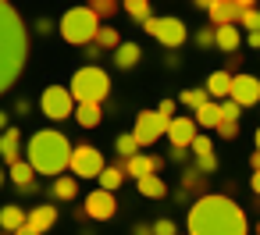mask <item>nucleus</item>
I'll return each instance as SVG.
<instances>
[{
	"label": "nucleus",
	"instance_id": "obj_1",
	"mask_svg": "<svg viewBox=\"0 0 260 235\" xmlns=\"http://www.w3.org/2000/svg\"><path fill=\"white\" fill-rule=\"evenodd\" d=\"M29 54H32V40L25 18L18 15L15 4L0 0V96L15 89V82L25 75Z\"/></svg>",
	"mask_w": 260,
	"mask_h": 235
},
{
	"label": "nucleus",
	"instance_id": "obj_2",
	"mask_svg": "<svg viewBox=\"0 0 260 235\" xmlns=\"http://www.w3.org/2000/svg\"><path fill=\"white\" fill-rule=\"evenodd\" d=\"M189 235H249L246 210L224 196V192H207L189 207Z\"/></svg>",
	"mask_w": 260,
	"mask_h": 235
},
{
	"label": "nucleus",
	"instance_id": "obj_3",
	"mask_svg": "<svg viewBox=\"0 0 260 235\" xmlns=\"http://www.w3.org/2000/svg\"><path fill=\"white\" fill-rule=\"evenodd\" d=\"M25 160L36 175H47V178H61L68 160H72V143L64 132L57 128H40L32 132L29 139V150H25Z\"/></svg>",
	"mask_w": 260,
	"mask_h": 235
},
{
	"label": "nucleus",
	"instance_id": "obj_4",
	"mask_svg": "<svg viewBox=\"0 0 260 235\" xmlns=\"http://www.w3.org/2000/svg\"><path fill=\"white\" fill-rule=\"evenodd\" d=\"M68 93H72L75 104H104L107 93H111V75H107L100 64H82V68L72 75Z\"/></svg>",
	"mask_w": 260,
	"mask_h": 235
},
{
	"label": "nucleus",
	"instance_id": "obj_5",
	"mask_svg": "<svg viewBox=\"0 0 260 235\" xmlns=\"http://www.w3.org/2000/svg\"><path fill=\"white\" fill-rule=\"evenodd\" d=\"M96 29H100V18H96L86 4H82V8H68V11L61 15V22H57L61 40L72 43V47H89V43L96 40Z\"/></svg>",
	"mask_w": 260,
	"mask_h": 235
},
{
	"label": "nucleus",
	"instance_id": "obj_6",
	"mask_svg": "<svg viewBox=\"0 0 260 235\" xmlns=\"http://www.w3.org/2000/svg\"><path fill=\"white\" fill-rule=\"evenodd\" d=\"M143 29H146V36H153V40H157L160 47H168V50H178V47H185V40H189L185 22H182V18H175V15L150 18Z\"/></svg>",
	"mask_w": 260,
	"mask_h": 235
},
{
	"label": "nucleus",
	"instance_id": "obj_7",
	"mask_svg": "<svg viewBox=\"0 0 260 235\" xmlns=\"http://www.w3.org/2000/svg\"><path fill=\"white\" fill-rule=\"evenodd\" d=\"M107 164H104V153L96 150V146H72V160H68V171H72V178H100V171H104Z\"/></svg>",
	"mask_w": 260,
	"mask_h": 235
},
{
	"label": "nucleus",
	"instance_id": "obj_8",
	"mask_svg": "<svg viewBox=\"0 0 260 235\" xmlns=\"http://www.w3.org/2000/svg\"><path fill=\"white\" fill-rule=\"evenodd\" d=\"M40 111L50 118V121H64L75 114V100L68 93V86H47L43 96H40Z\"/></svg>",
	"mask_w": 260,
	"mask_h": 235
},
{
	"label": "nucleus",
	"instance_id": "obj_9",
	"mask_svg": "<svg viewBox=\"0 0 260 235\" xmlns=\"http://www.w3.org/2000/svg\"><path fill=\"white\" fill-rule=\"evenodd\" d=\"M168 132V121L157 114V111H139L136 114V125H132V136H136V143H139V150L143 146H153L160 136Z\"/></svg>",
	"mask_w": 260,
	"mask_h": 235
},
{
	"label": "nucleus",
	"instance_id": "obj_10",
	"mask_svg": "<svg viewBox=\"0 0 260 235\" xmlns=\"http://www.w3.org/2000/svg\"><path fill=\"white\" fill-rule=\"evenodd\" d=\"M82 210H86V217H93V221H111V217L118 214V196L107 192V189H93V192L86 196Z\"/></svg>",
	"mask_w": 260,
	"mask_h": 235
},
{
	"label": "nucleus",
	"instance_id": "obj_11",
	"mask_svg": "<svg viewBox=\"0 0 260 235\" xmlns=\"http://www.w3.org/2000/svg\"><path fill=\"white\" fill-rule=\"evenodd\" d=\"M228 100H235L242 111L260 104V79L256 75H232V93Z\"/></svg>",
	"mask_w": 260,
	"mask_h": 235
},
{
	"label": "nucleus",
	"instance_id": "obj_12",
	"mask_svg": "<svg viewBox=\"0 0 260 235\" xmlns=\"http://www.w3.org/2000/svg\"><path fill=\"white\" fill-rule=\"evenodd\" d=\"M246 11V0H210L207 4V15H210V25H239Z\"/></svg>",
	"mask_w": 260,
	"mask_h": 235
},
{
	"label": "nucleus",
	"instance_id": "obj_13",
	"mask_svg": "<svg viewBox=\"0 0 260 235\" xmlns=\"http://www.w3.org/2000/svg\"><path fill=\"white\" fill-rule=\"evenodd\" d=\"M164 136L171 139L175 150H189L200 132H196V121H192V118H175V121H168V132H164Z\"/></svg>",
	"mask_w": 260,
	"mask_h": 235
},
{
	"label": "nucleus",
	"instance_id": "obj_14",
	"mask_svg": "<svg viewBox=\"0 0 260 235\" xmlns=\"http://www.w3.org/2000/svg\"><path fill=\"white\" fill-rule=\"evenodd\" d=\"M121 164V171L125 175H132L136 182L139 178H146V175H160V167H164V160L160 157H143V153H136L132 160H118Z\"/></svg>",
	"mask_w": 260,
	"mask_h": 235
},
{
	"label": "nucleus",
	"instance_id": "obj_15",
	"mask_svg": "<svg viewBox=\"0 0 260 235\" xmlns=\"http://www.w3.org/2000/svg\"><path fill=\"white\" fill-rule=\"evenodd\" d=\"M0 157L8 160V167L18 164V160H25L22 157V128L18 125H11L8 132H0Z\"/></svg>",
	"mask_w": 260,
	"mask_h": 235
},
{
	"label": "nucleus",
	"instance_id": "obj_16",
	"mask_svg": "<svg viewBox=\"0 0 260 235\" xmlns=\"http://www.w3.org/2000/svg\"><path fill=\"white\" fill-rule=\"evenodd\" d=\"M36 235H43V231H50L54 224H57V207L54 203H40V207H32L29 210V221H25Z\"/></svg>",
	"mask_w": 260,
	"mask_h": 235
},
{
	"label": "nucleus",
	"instance_id": "obj_17",
	"mask_svg": "<svg viewBox=\"0 0 260 235\" xmlns=\"http://www.w3.org/2000/svg\"><path fill=\"white\" fill-rule=\"evenodd\" d=\"M239 47H242V29L239 25H217L214 29V50L239 54Z\"/></svg>",
	"mask_w": 260,
	"mask_h": 235
},
{
	"label": "nucleus",
	"instance_id": "obj_18",
	"mask_svg": "<svg viewBox=\"0 0 260 235\" xmlns=\"http://www.w3.org/2000/svg\"><path fill=\"white\" fill-rule=\"evenodd\" d=\"M8 178L15 182V189H18V192H36V171L29 167V160L11 164V167H8Z\"/></svg>",
	"mask_w": 260,
	"mask_h": 235
},
{
	"label": "nucleus",
	"instance_id": "obj_19",
	"mask_svg": "<svg viewBox=\"0 0 260 235\" xmlns=\"http://www.w3.org/2000/svg\"><path fill=\"white\" fill-rule=\"evenodd\" d=\"M207 96L210 100H228V93H232V75L224 72V68H217V72H210V79H207Z\"/></svg>",
	"mask_w": 260,
	"mask_h": 235
},
{
	"label": "nucleus",
	"instance_id": "obj_20",
	"mask_svg": "<svg viewBox=\"0 0 260 235\" xmlns=\"http://www.w3.org/2000/svg\"><path fill=\"white\" fill-rule=\"evenodd\" d=\"M25 221H29V214H25L18 203H8V207H0V231L15 235V231H18Z\"/></svg>",
	"mask_w": 260,
	"mask_h": 235
},
{
	"label": "nucleus",
	"instance_id": "obj_21",
	"mask_svg": "<svg viewBox=\"0 0 260 235\" xmlns=\"http://www.w3.org/2000/svg\"><path fill=\"white\" fill-rule=\"evenodd\" d=\"M139 61H143V47L139 43H121L114 50V68H121V72H132Z\"/></svg>",
	"mask_w": 260,
	"mask_h": 235
},
{
	"label": "nucleus",
	"instance_id": "obj_22",
	"mask_svg": "<svg viewBox=\"0 0 260 235\" xmlns=\"http://www.w3.org/2000/svg\"><path fill=\"white\" fill-rule=\"evenodd\" d=\"M189 196H207V175H200L196 167H185V175H182V199H189Z\"/></svg>",
	"mask_w": 260,
	"mask_h": 235
},
{
	"label": "nucleus",
	"instance_id": "obj_23",
	"mask_svg": "<svg viewBox=\"0 0 260 235\" xmlns=\"http://www.w3.org/2000/svg\"><path fill=\"white\" fill-rule=\"evenodd\" d=\"M121 43H125V40H121V32H118L114 25H100V29H96V40H93V47H96V50H104V54H114Z\"/></svg>",
	"mask_w": 260,
	"mask_h": 235
},
{
	"label": "nucleus",
	"instance_id": "obj_24",
	"mask_svg": "<svg viewBox=\"0 0 260 235\" xmlns=\"http://www.w3.org/2000/svg\"><path fill=\"white\" fill-rule=\"evenodd\" d=\"M82 128H96L104 121V107L100 104H75V114H72Z\"/></svg>",
	"mask_w": 260,
	"mask_h": 235
},
{
	"label": "nucleus",
	"instance_id": "obj_25",
	"mask_svg": "<svg viewBox=\"0 0 260 235\" xmlns=\"http://www.w3.org/2000/svg\"><path fill=\"white\" fill-rule=\"evenodd\" d=\"M136 189H139V196H146V199H164V196H168V185H164L160 175H146V178H139Z\"/></svg>",
	"mask_w": 260,
	"mask_h": 235
},
{
	"label": "nucleus",
	"instance_id": "obj_26",
	"mask_svg": "<svg viewBox=\"0 0 260 235\" xmlns=\"http://www.w3.org/2000/svg\"><path fill=\"white\" fill-rule=\"evenodd\" d=\"M50 196L68 203V199H75V196H79V182H75L72 175H61V178H54V182H50Z\"/></svg>",
	"mask_w": 260,
	"mask_h": 235
},
{
	"label": "nucleus",
	"instance_id": "obj_27",
	"mask_svg": "<svg viewBox=\"0 0 260 235\" xmlns=\"http://www.w3.org/2000/svg\"><path fill=\"white\" fill-rule=\"evenodd\" d=\"M121 11H128V15H132V22H139V25H146V22L153 18L150 0H125V4H121Z\"/></svg>",
	"mask_w": 260,
	"mask_h": 235
},
{
	"label": "nucleus",
	"instance_id": "obj_28",
	"mask_svg": "<svg viewBox=\"0 0 260 235\" xmlns=\"http://www.w3.org/2000/svg\"><path fill=\"white\" fill-rule=\"evenodd\" d=\"M100 189H107V192H114V189H121V182H125V171H121V164H107L104 171H100Z\"/></svg>",
	"mask_w": 260,
	"mask_h": 235
},
{
	"label": "nucleus",
	"instance_id": "obj_29",
	"mask_svg": "<svg viewBox=\"0 0 260 235\" xmlns=\"http://www.w3.org/2000/svg\"><path fill=\"white\" fill-rule=\"evenodd\" d=\"M192 121H196V128H214V132H217V125H221V111H217V104H207V107H200Z\"/></svg>",
	"mask_w": 260,
	"mask_h": 235
},
{
	"label": "nucleus",
	"instance_id": "obj_30",
	"mask_svg": "<svg viewBox=\"0 0 260 235\" xmlns=\"http://www.w3.org/2000/svg\"><path fill=\"white\" fill-rule=\"evenodd\" d=\"M114 150H118V160H132L136 153H143L139 150V143H136V136L132 132H121L118 139H114Z\"/></svg>",
	"mask_w": 260,
	"mask_h": 235
},
{
	"label": "nucleus",
	"instance_id": "obj_31",
	"mask_svg": "<svg viewBox=\"0 0 260 235\" xmlns=\"http://www.w3.org/2000/svg\"><path fill=\"white\" fill-rule=\"evenodd\" d=\"M178 104H185V107L196 114L200 107L210 104V96H207V89H182V93H178Z\"/></svg>",
	"mask_w": 260,
	"mask_h": 235
},
{
	"label": "nucleus",
	"instance_id": "obj_32",
	"mask_svg": "<svg viewBox=\"0 0 260 235\" xmlns=\"http://www.w3.org/2000/svg\"><path fill=\"white\" fill-rule=\"evenodd\" d=\"M239 25L246 29V36H249V32H260V8L253 4V0H246V11H242Z\"/></svg>",
	"mask_w": 260,
	"mask_h": 235
},
{
	"label": "nucleus",
	"instance_id": "obj_33",
	"mask_svg": "<svg viewBox=\"0 0 260 235\" xmlns=\"http://www.w3.org/2000/svg\"><path fill=\"white\" fill-rule=\"evenodd\" d=\"M96 18H100V25H104V18H114L118 11H121V4H118V0H93V4H86Z\"/></svg>",
	"mask_w": 260,
	"mask_h": 235
},
{
	"label": "nucleus",
	"instance_id": "obj_34",
	"mask_svg": "<svg viewBox=\"0 0 260 235\" xmlns=\"http://www.w3.org/2000/svg\"><path fill=\"white\" fill-rule=\"evenodd\" d=\"M189 153H192V157H210V153H214V143H210V136H207V132H200V136L192 139Z\"/></svg>",
	"mask_w": 260,
	"mask_h": 235
},
{
	"label": "nucleus",
	"instance_id": "obj_35",
	"mask_svg": "<svg viewBox=\"0 0 260 235\" xmlns=\"http://www.w3.org/2000/svg\"><path fill=\"white\" fill-rule=\"evenodd\" d=\"M196 47L200 50H214V25H203V29H196Z\"/></svg>",
	"mask_w": 260,
	"mask_h": 235
},
{
	"label": "nucleus",
	"instance_id": "obj_36",
	"mask_svg": "<svg viewBox=\"0 0 260 235\" xmlns=\"http://www.w3.org/2000/svg\"><path fill=\"white\" fill-rule=\"evenodd\" d=\"M217 111H221V121H239V114H242V107L235 100H221Z\"/></svg>",
	"mask_w": 260,
	"mask_h": 235
},
{
	"label": "nucleus",
	"instance_id": "obj_37",
	"mask_svg": "<svg viewBox=\"0 0 260 235\" xmlns=\"http://www.w3.org/2000/svg\"><path fill=\"white\" fill-rule=\"evenodd\" d=\"M192 167H196L200 175H214V171H217V157H214V153H210V157H196Z\"/></svg>",
	"mask_w": 260,
	"mask_h": 235
},
{
	"label": "nucleus",
	"instance_id": "obj_38",
	"mask_svg": "<svg viewBox=\"0 0 260 235\" xmlns=\"http://www.w3.org/2000/svg\"><path fill=\"white\" fill-rule=\"evenodd\" d=\"M217 136H221L224 143L239 139V121H221V125H217Z\"/></svg>",
	"mask_w": 260,
	"mask_h": 235
},
{
	"label": "nucleus",
	"instance_id": "obj_39",
	"mask_svg": "<svg viewBox=\"0 0 260 235\" xmlns=\"http://www.w3.org/2000/svg\"><path fill=\"white\" fill-rule=\"evenodd\" d=\"M153 235H178V231H175V221H171V217H157V221H153Z\"/></svg>",
	"mask_w": 260,
	"mask_h": 235
},
{
	"label": "nucleus",
	"instance_id": "obj_40",
	"mask_svg": "<svg viewBox=\"0 0 260 235\" xmlns=\"http://www.w3.org/2000/svg\"><path fill=\"white\" fill-rule=\"evenodd\" d=\"M175 107H178V100H160V107H157V114L164 118V121H175L178 114H175Z\"/></svg>",
	"mask_w": 260,
	"mask_h": 235
},
{
	"label": "nucleus",
	"instance_id": "obj_41",
	"mask_svg": "<svg viewBox=\"0 0 260 235\" xmlns=\"http://www.w3.org/2000/svg\"><path fill=\"white\" fill-rule=\"evenodd\" d=\"M32 29H36L40 36H50V32H57V25H54L50 18H36V25H32Z\"/></svg>",
	"mask_w": 260,
	"mask_h": 235
},
{
	"label": "nucleus",
	"instance_id": "obj_42",
	"mask_svg": "<svg viewBox=\"0 0 260 235\" xmlns=\"http://www.w3.org/2000/svg\"><path fill=\"white\" fill-rule=\"evenodd\" d=\"M82 50H86V64H96V61L104 57V50H96L93 43H89V47H82Z\"/></svg>",
	"mask_w": 260,
	"mask_h": 235
},
{
	"label": "nucleus",
	"instance_id": "obj_43",
	"mask_svg": "<svg viewBox=\"0 0 260 235\" xmlns=\"http://www.w3.org/2000/svg\"><path fill=\"white\" fill-rule=\"evenodd\" d=\"M239 68H242V57H239V54H228V68H224V72L232 75V72H239Z\"/></svg>",
	"mask_w": 260,
	"mask_h": 235
},
{
	"label": "nucleus",
	"instance_id": "obj_44",
	"mask_svg": "<svg viewBox=\"0 0 260 235\" xmlns=\"http://www.w3.org/2000/svg\"><path fill=\"white\" fill-rule=\"evenodd\" d=\"M11 114H15V118H25V114H29V100H18V104H15V111H11Z\"/></svg>",
	"mask_w": 260,
	"mask_h": 235
},
{
	"label": "nucleus",
	"instance_id": "obj_45",
	"mask_svg": "<svg viewBox=\"0 0 260 235\" xmlns=\"http://www.w3.org/2000/svg\"><path fill=\"white\" fill-rule=\"evenodd\" d=\"M132 235H153V224H143V221H139V224L132 228Z\"/></svg>",
	"mask_w": 260,
	"mask_h": 235
},
{
	"label": "nucleus",
	"instance_id": "obj_46",
	"mask_svg": "<svg viewBox=\"0 0 260 235\" xmlns=\"http://www.w3.org/2000/svg\"><path fill=\"white\" fill-rule=\"evenodd\" d=\"M8 128H11V114L0 107V132H8Z\"/></svg>",
	"mask_w": 260,
	"mask_h": 235
},
{
	"label": "nucleus",
	"instance_id": "obj_47",
	"mask_svg": "<svg viewBox=\"0 0 260 235\" xmlns=\"http://www.w3.org/2000/svg\"><path fill=\"white\" fill-rule=\"evenodd\" d=\"M249 189H253V196L260 199V171H253V178H249Z\"/></svg>",
	"mask_w": 260,
	"mask_h": 235
},
{
	"label": "nucleus",
	"instance_id": "obj_48",
	"mask_svg": "<svg viewBox=\"0 0 260 235\" xmlns=\"http://www.w3.org/2000/svg\"><path fill=\"white\" fill-rule=\"evenodd\" d=\"M246 47H256V50H260V32H249V36H246Z\"/></svg>",
	"mask_w": 260,
	"mask_h": 235
},
{
	"label": "nucleus",
	"instance_id": "obj_49",
	"mask_svg": "<svg viewBox=\"0 0 260 235\" xmlns=\"http://www.w3.org/2000/svg\"><path fill=\"white\" fill-rule=\"evenodd\" d=\"M249 164H253V171H260V150H253V157H249Z\"/></svg>",
	"mask_w": 260,
	"mask_h": 235
},
{
	"label": "nucleus",
	"instance_id": "obj_50",
	"mask_svg": "<svg viewBox=\"0 0 260 235\" xmlns=\"http://www.w3.org/2000/svg\"><path fill=\"white\" fill-rule=\"evenodd\" d=\"M15 235H36V231H32V228H29V224H22V228H18V231H15Z\"/></svg>",
	"mask_w": 260,
	"mask_h": 235
},
{
	"label": "nucleus",
	"instance_id": "obj_51",
	"mask_svg": "<svg viewBox=\"0 0 260 235\" xmlns=\"http://www.w3.org/2000/svg\"><path fill=\"white\" fill-rule=\"evenodd\" d=\"M253 143H256V150H260V128H256V132H253Z\"/></svg>",
	"mask_w": 260,
	"mask_h": 235
},
{
	"label": "nucleus",
	"instance_id": "obj_52",
	"mask_svg": "<svg viewBox=\"0 0 260 235\" xmlns=\"http://www.w3.org/2000/svg\"><path fill=\"white\" fill-rule=\"evenodd\" d=\"M4 178H8V175H4V167H0V185H4Z\"/></svg>",
	"mask_w": 260,
	"mask_h": 235
},
{
	"label": "nucleus",
	"instance_id": "obj_53",
	"mask_svg": "<svg viewBox=\"0 0 260 235\" xmlns=\"http://www.w3.org/2000/svg\"><path fill=\"white\" fill-rule=\"evenodd\" d=\"M256 235H260V224H256Z\"/></svg>",
	"mask_w": 260,
	"mask_h": 235
},
{
	"label": "nucleus",
	"instance_id": "obj_54",
	"mask_svg": "<svg viewBox=\"0 0 260 235\" xmlns=\"http://www.w3.org/2000/svg\"><path fill=\"white\" fill-rule=\"evenodd\" d=\"M0 235H8V231H0Z\"/></svg>",
	"mask_w": 260,
	"mask_h": 235
}]
</instances>
